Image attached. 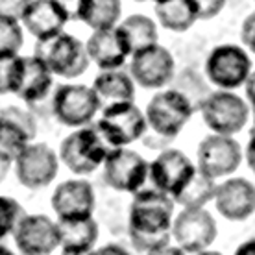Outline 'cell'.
Masks as SVG:
<instances>
[{"label":"cell","mask_w":255,"mask_h":255,"mask_svg":"<svg viewBox=\"0 0 255 255\" xmlns=\"http://www.w3.org/2000/svg\"><path fill=\"white\" fill-rule=\"evenodd\" d=\"M235 255H255V239L244 241V243L235 250Z\"/></svg>","instance_id":"obj_38"},{"label":"cell","mask_w":255,"mask_h":255,"mask_svg":"<svg viewBox=\"0 0 255 255\" xmlns=\"http://www.w3.org/2000/svg\"><path fill=\"white\" fill-rule=\"evenodd\" d=\"M61 255H95V250H89V252H69V250H61Z\"/></svg>","instance_id":"obj_41"},{"label":"cell","mask_w":255,"mask_h":255,"mask_svg":"<svg viewBox=\"0 0 255 255\" xmlns=\"http://www.w3.org/2000/svg\"><path fill=\"white\" fill-rule=\"evenodd\" d=\"M192 115L191 106L183 96L172 89H163L150 98L144 119L150 133L170 142L181 133Z\"/></svg>","instance_id":"obj_6"},{"label":"cell","mask_w":255,"mask_h":255,"mask_svg":"<svg viewBox=\"0 0 255 255\" xmlns=\"http://www.w3.org/2000/svg\"><path fill=\"white\" fill-rule=\"evenodd\" d=\"M2 170H4V168H2V166H0V181H2Z\"/></svg>","instance_id":"obj_44"},{"label":"cell","mask_w":255,"mask_h":255,"mask_svg":"<svg viewBox=\"0 0 255 255\" xmlns=\"http://www.w3.org/2000/svg\"><path fill=\"white\" fill-rule=\"evenodd\" d=\"M153 13L165 30L183 33L196 22V0H161L153 4Z\"/></svg>","instance_id":"obj_24"},{"label":"cell","mask_w":255,"mask_h":255,"mask_svg":"<svg viewBox=\"0 0 255 255\" xmlns=\"http://www.w3.org/2000/svg\"><path fill=\"white\" fill-rule=\"evenodd\" d=\"M194 172L196 166L191 157L178 148H165L152 163H148V179L152 183V189L172 200L185 189Z\"/></svg>","instance_id":"obj_11"},{"label":"cell","mask_w":255,"mask_h":255,"mask_svg":"<svg viewBox=\"0 0 255 255\" xmlns=\"http://www.w3.org/2000/svg\"><path fill=\"white\" fill-rule=\"evenodd\" d=\"M111 148L102 140L95 126L78 128L61 140L58 159L76 176H89L102 166Z\"/></svg>","instance_id":"obj_3"},{"label":"cell","mask_w":255,"mask_h":255,"mask_svg":"<svg viewBox=\"0 0 255 255\" xmlns=\"http://www.w3.org/2000/svg\"><path fill=\"white\" fill-rule=\"evenodd\" d=\"M0 255H17L11 248H7L4 244H0Z\"/></svg>","instance_id":"obj_42"},{"label":"cell","mask_w":255,"mask_h":255,"mask_svg":"<svg viewBox=\"0 0 255 255\" xmlns=\"http://www.w3.org/2000/svg\"><path fill=\"white\" fill-rule=\"evenodd\" d=\"M32 140L13 122L0 119V166L13 165Z\"/></svg>","instance_id":"obj_28"},{"label":"cell","mask_w":255,"mask_h":255,"mask_svg":"<svg viewBox=\"0 0 255 255\" xmlns=\"http://www.w3.org/2000/svg\"><path fill=\"white\" fill-rule=\"evenodd\" d=\"M176 74V59L163 45L140 48L131 54L129 78L144 89H161L172 82Z\"/></svg>","instance_id":"obj_14"},{"label":"cell","mask_w":255,"mask_h":255,"mask_svg":"<svg viewBox=\"0 0 255 255\" xmlns=\"http://www.w3.org/2000/svg\"><path fill=\"white\" fill-rule=\"evenodd\" d=\"M119 30L128 39L131 54L135 50H140V48L157 45V39H159L155 20L150 19L148 15H142V13H133V15L126 17L122 22H119Z\"/></svg>","instance_id":"obj_26"},{"label":"cell","mask_w":255,"mask_h":255,"mask_svg":"<svg viewBox=\"0 0 255 255\" xmlns=\"http://www.w3.org/2000/svg\"><path fill=\"white\" fill-rule=\"evenodd\" d=\"M215 207L220 217L231 222H244L255 211V189L254 183L246 178H228L217 183Z\"/></svg>","instance_id":"obj_18"},{"label":"cell","mask_w":255,"mask_h":255,"mask_svg":"<svg viewBox=\"0 0 255 255\" xmlns=\"http://www.w3.org/2000/svg\"><path fill=\"white\" fill-rule=\"evenodd\" d=\"M122 4L119 0H82L76 2L74 20H82L93 32L111 30L119 26Z\"/></svg>","instance_id":"obj_22"},{"label":"cell","mask_w":255,"mask_h":255,"mask_svg":"<svg viewBox=\"0 0 255 255\" xmlns=\"http://www.w3.org/2000/svg\"><path fill=\"white\" fill-rule=\"evenodd\" d=\"M168 89L176 91L185 98L189 106H191L192 113H196L202 109V106L205 104V100L209 98V95L213 93V87L209 85V82L205 80V76L196 69L185 67V69L178 70L174 74L172 82L168 83Z\"/></svg>","instance_id":"obj_25"},{"label":"cell","mask_w":255,"mask_h":255,"mask_svg":"<svg viewBox=\"0 0 255 255\" xmlns=\"http://www.w3.org/2000/svg\"><path fill=\"white\" fill-rule=\"evenodd\" d=\"M54 76L33 56H17L13 72L11 95L19 96L26 104H37L50 95Z\"/></svg>","instance_id":"obj_17"},{"label":"cell","mask_w":255,"mask_h":255,"mask_svg":"<svg viewBox=\"0 0 255 255\" xmlns=\"http://www.w3.org/2000/svg\"><path fill=\"white\" fill-rule=\"evenodd\" d=\"M52 209L58 220L93 217L96 205L95 189L85 179H67L52 192Z\"/></svg>","instance_id":"obj_19"},{"label":"cell","mask_w":255,"mask_h":255,"mask_svg":"<svg viewBox=\"0 0 255 255\" xmlns=\"http://www.w3.org/2000/svg\"><path fill=\"white\" fill-rule=\"evenodd\" d=\"M24 7L26 0H0V20L20 22Z\"/></svg>","instance_id":"obj_32"},{"label":"cell","mask_w":255,"mask_h":255,"mask_svg":"<svg viewBox=\"0 0 255 255\" xmlns=\"http://www.w3.org/2000/svg\"><path fill=\"white\" fill-rule=\"evenodd\" d=\"M226 2L224 0H196V19L211 20L222 11Z\"/></svg>","instance_id":"obj_34"},{"label":"cell","mask_w":255,"mask_h":255,"mask_svg":"<svg viewBox=\"0 0 255 255\" xmlns=\"http://www.w3.org/2000/svg\"><path fill=\"white\" fill-rule=\"evenodd\" d=\"M254 35H255V13H250L248 17L244 19L243 28H241V39H243V45L246 46L250 52H255Z\"/></svg>","instance_id":"obj_35"},{"label":"cell","mask_w":255,"mask_h":255,"mask_svg":"<svg viewBox=\"0 0 255 255\" xmlns=\"http://www.w3.org/2000/svg\"><path fill=\"white\" fill-rule=\"evenodd\" d=\"M100 111L115 104L135 102V83L124 70H100L91 85Z\"/></svg>","instance_id":"obj_21"},{"label":"cell","mask_w":255,"mask_h":255,"mask_svg":"<svg viewBox=\"0 0 255 255\" xmlns=\"http://www.w3.org/2000/svg\"><path fill=\"white\" fill-rule=\"evenodd\" d=\"M13 165L19 183L32 191L54 183L59 172L58 152L46 142H30Z\"/></svg>","instance_id":"obj_13"},{"label":"cell","mask_w":255,"mask_h":255,"mask_svg":"<svg viewBox=\"0 0 255 255\" xmlns=\"http://www.w3.org/2000/svg\"><path fill=\"white\" fill-rule=\"evenodd\" d=\"M144 255H185L181 250L178 248V246H174L172 243L166 244V246H161V248L157 250H152V252H148V254Z\"/></svg>","instance_id":"obj_37"},{"label":"cell","mask_w":255,"mask_h":255,"mask_svg":"<svg viewBox=\"0 0 255 255\" xmlns=\"http://www.w3.org/2000/svg\"><path fill=\"white\" fill-rule=\"evenodd\" d=\"M0 119H6V121L13 122L15 126H19L32 142L37 137V121L32 111H28V109H22L19 106H7V108L0 109Z\"/></svg>","instance_id":"obj_31"},{"label":"cell","mask_w":255,"mask_h":255,"mask_svg":"<svg viewBox=\"0 0 255 255\" xmlns=\"http://www.w3.org/2000/svg\"><path fill=\"white\" fill-rule=\"evenodd\" d=\"M59 233V248L69 252H89L95 250L98 241V224L93 217L56 220Z\"/></svg>","instance_id":"obj_23"},{"label":"cell","mask_w":255,"mask_h":255,"mask_svg":"<svg viewBox=\"0 0 255 255\" xmlns=\"http://www.w3.org/2000/svg\"><path fill=\"white\" fill-rule=\"evenodd\" d=\"M15 58H0V96L11 95L13 72H15Z\"/></svg>","instance_id":"obj_33"},{"label":"cell","mask_w":255,"mask_h":255,"mask_svg":"<svg viewBox=\"0 0 255 255\" xmlns=\"http://www.w3.org/2000/svg\"><path fill=\"white\" fill-rule=\"evenodd\" d=\"M174 207L172 198L155 189H142L133 194L128 215V235L139 254L144 255L172 243Z\"/></svg>","instance_id":"obj_1"},{"label":"cell","mask_w":255,"mask_h":255,"mask_svg":"<svg viewBox=\"0 0 255 255\" xmlns=\"http://www.w3.org/2000/svg\"><path fill=\"white\" fill-rule=\"evenodd\" d=\"M246 157H248L250 168H254V139H250L248 148H246Z\"/></svg>","instance_id":"obj_40"},{"label":"cell","mask_w":255,"mask_h":255,"mask_svg":"<svg viewBox=\"0 0 255 255\" xmlns=\"http://www.w3.org/2000/svg\"><path fill=\"white\" fill-rule=\"evenodd\" d=\"M196 255H224V254L215 252V250H205V252H200V254H196Z\"/></svg>","instance_id":"obj_43"},{"label":"cell","mask_w":255,"mask_h":255,"mask_svg":"<svg viewBox=\"0 0 255 255\" xmlns=\"http://www.w3.org/2000/svg\"><path fill=\"white\" fill-rule=\"evenodd\" d=\"M93 126L111 150L128 148V144L142 139L148 129L144 111L135 102L115 104L102 109V115Z\"/></svg>","instance_id":"obj_4"},{"label":"cell","mask_w":255,"mask_h":255,"mask_svg":"<svg viewBox=\"0 0 255 255\" xmlns=\"http://www.w3.org/2000/svg\"><path fill=\"white\" fill-rule=\"evenodd\" d=\"M244 87H246V100H248V106L250 109L254 108V72L246 78V82H244Z\"/></svg>","instance_id":"obj_39"},{"label":"cell","mask_w":255,"mask_h":255,"mask_svg":"<svg viewBox=\"0 0 255 255\" xmlns=\"http://www.w3.org/2000/svg\"><path fill=\"white\" fill-rule=\"evenodd\" d=\"M26 213L22 209V205L9 196H0V243L6 237L13 235V230L20 218L24 217Z\"/></svg>","instance_id":"obj_30"},{"label":"cell","mask_w":255,"mask_h":255,"mask_svg":"<svg viewBox=\"0 0 255 255\" xmlns=\"http://www.w3.org/2000/svg\"><path fill=\"white\" fill-rule=\"evenodd\" d=\"M87 58L100 70H121L131 56V48L128 45L124 33L117 28L93 32L85 43Z\"/></svg>","instance_id":"obj_20"},{"label":"cell","mask_w":255,"mask_h":255,"mask_svg":"<svg viewBox=\"0 0 255 255\" xmlns=\"http://www.w3.org/2000/svg\"><path fill=\"white\" fill-rule=\"evenodd\" d=\"M69 20H74V11L58 0H32L26 2L20 17L22 30L33 35L35 41H45L65 32Z\"/></svg>","instance_id":"obj_15"},{"label":"cell","mask_w":255,"mask_h":255,"mask_svg":"<svg viewBox=\"0 0 255 255\" xmlns=\"http://www.w3.org/2000/svg\"><path fill=\"white\" fill-rule=\"evenodd\" d=\"M33 58H37L45 65L52 72V76H59L65 80L82 76L91 65L85 43L67 32L45 41H35Z\"/></svg>","instance_id":"obj_2"},{"label":"cell","mask_w":255,"mask_h":255,"mask_svg":"<svg viewBox=\"0 0 255 255\" xmlns=\"http://www.w3.org/2000/svg\"><path fill=\"white\" fill-rule=\"evenodd\" d=\"M215 189H217V181L207 178L205 174H202L196 168L192 179L172 202L181 205V209H204L209 202H213Z\"/></svg>","instance_id":"obj_27"},{"label":"cell","mask_w":255,"mask_h":255,"mask_svg":"<svg viewBox=\"0 0 255 255\" xmlns=\"http://www.w3.org/2000/svg\"><path fill=\"white\" fill-rule=\"evenodd\" d=\"M104 183L113 191L137 194L148 181V161L135 150L115 148L102 163Z\"/></svg>","instance_id":"obj_10"},{"label":"cell","mask_w":255,"mask_h":255,"mask_svg":"<svg viewBox=\"0 0 255 255\" xmlns=\"http://www.w3.org/2000/svg\"><path fill=\"white\" fill-rule=\"evenodd\" d=\"M24 45V30L20 22L0 20V58H15Z\"/></svg>","instance_id":"obj_29"},{"label":"cell","mask_w":255,"mask_h":255,"mask_svg":"<svg viewBox=\"0 0 255 255\" xmlns=\"http://www.w3.org/2000/svg\"><path fill=\"white\" fill-rule=\"evenodd\" d=\"M218 237L215 217L205 209H181L174 215L170 239L185 255H196L209 250Z\"/></svg>","instance_id":"obj_7"},{"label":"cell","mask_w":255,"mask_h":255,"mask_svg":"<svg viewBox=\"0 0 255 255\" xmlns=\"http://www.w3.org/2000/svg\"><path fill=\"white\" fill-rule=\"evenodd\" d=\"M13 241L20 255H52L59 248L58 224L46 215H24L13 230Z\"/></svg>","instance_id":"obj_16"},{"label":"cell","mask_w":255,"mask_h":255,"mask_svg":"<svg viewBox=\"0 0 255 255\" xmlns=\"http://www.w3.org/2000/svg\"><path fill=\"white\" fill-rule=\"evenodd\" d=\"M95 255H131V254L122 244L109 243V244H104L102 248L95 250Z\"/></svg>","instance_id":"obj_36"},{"label":"cell","mask_w":255,"mask_h":255,"mask_svg":"<svg viewBox=\"0 0 255 255\" xmlns=\"http://www.w3.org/2000/svg\"><path fill=\"white\" fill-rule=\"evenodd\" d=\"M52 111L59 124L78 129L93 124L100 106L91 87L83 83H61L52 95Z\"/></svg>","instance_id":"obj_9"},{"label":"cell","mask_w":255,"mask_h":255,"mask_svg":"<svg viewBox=\"0 0 255 255\" xmlns=\"http://www.w3.org/2000/svg\"><path fill=\"white\" fill-rule=\"evenodd\" d=\"M243 163V148L235 137L209 133L200 140L196 150V168L207 178H228Z\"/></svg>","instance_id":"obj_12"},{"label":"cell","mask_w":255,"mask_h":255,"mask_svg":"<svg viewBox=\"0 0 255 255\" xmlns=\"http://www.w3.org/2000/svg\"><path fill=\"white\" fill-rule=\"evenodd\" d=\"M200 113L211 133L233 137L248 124L252 109L243 96L231 91H213Z\"/></svg>","instance_id":"obj_8"},{"label":"cell","mask_w":255,"mask_h":255,"mask_svg":"<svg viewBox=\"0 0 255 255\" xmlns=\"http://www.w3.org/2000/svg\"><path fill=\"white\" fill-rule=\"evenodd\" d=\"M254 72L250 54L239 45H218L205 59L204 76L217 91H233L243 87Z\"/></svg>","instance_id":"obj_5"}]
</instances>
